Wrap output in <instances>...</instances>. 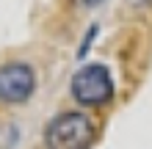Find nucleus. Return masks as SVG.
Returning a JSON list of instances; mask_svg holds the SVG:
<instances>
[{"label":"nucleus","mask_w":152,"mask_h":149,"mask_svg":"<svg viewBox=\"0 0 152 149\" xmlns=\"http://www.w3.org/2000/svg\"><path fill=\"white\" fill-rule=\"evenodd\" d=\"M97 138L94 121L80 110H66L50 119L44 127V144L47 149H88Z\"/></svg>","instance_id":"f257e3e1"},{"label":"nucleus","mask_w":152,"mask_h":149,"mask_svg":"<svg viewBox=\"0 0 152 149\" xmlns=\"http://www.w3.org/2000/svg\"><path fill=\"white\" fill-rule=\"evenodd\" d=\"M72 97L80 105H88V108L111 102V97H113L111 72L102 64H88L83 69H77L72 77Z\"/></svg>","instance_id":"f03ea898"},{"label":"nucleus","mask_w":152,"mask_h":149,"mask_svg":"<svg viewBox=\"0 0 152 149\" xmlns=\"http://www.w3.org/2000/svg\"><path fill=\"white\" fill-rule=\"evenodd\" d=\"M36 89V75L28 64H6L0 66V100L8 105H20L25 102Z\"/></svg>","instance_id":"7ed1b4c3"},{"label":"nucleus","mask_w":152,"mask_h":149,"mask_svg":"<svg viewBox=\"0 0 152 149\" xmlns=\"http://www.w3.org/2000/svg\"><path fill=\"white\" fill-rule=\"evenodd\" d=\"M75 3H77V6H88V8H91V6H100L102 0H75Z\"/></svg>","instance_id":"20e7f679"},{"label":"nucleus","mask_w":152,"mask_h":149,"mask_svg":"<svg viewBox=\"0 0 152 149\" xmlns=\"http://www.w3.org/2000/svg\"><path fill=\"white\" fill-rule=\"evenodd\" d=\"M136 3H144V6H149V3H152V0H136Z\"/></svg>","instance_id":"39448f33"}]
</instances>
